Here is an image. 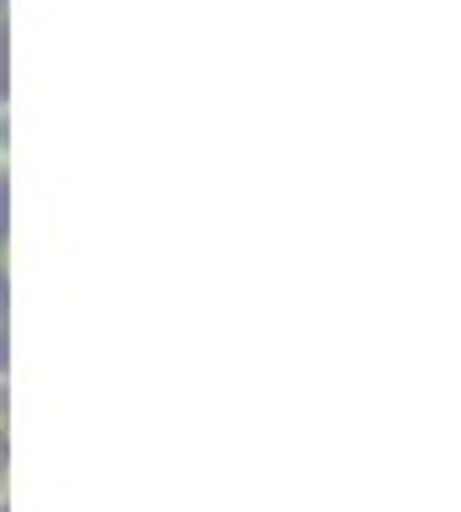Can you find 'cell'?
I'll list each match as a JSON object with an SVG mask.
<instances>
[{"instance_id":"1","label":"cell","mask_w":461,"mask_h":512,"mask_svg":"<svg viewBox=\"0 0 461 512\" xmlns=\"http://www.w3.org/2000/svg\"><path fill=\"white\" fill-rule=\"evenodd\" d=\"M6 425H11V384L0 374V436H6Z\"/></svg>"},{"instance_id":"2","label":"cell","mask_w":461,"mask_h":512,"mask_svg":"<svg viewBox=\"0 0 461 512\" xmlns=\"http://www.w3.org/2000/svg\"><path fill=\"white\" fill-rule=\"evenodd\" d=\"M0 507H6V461H0Z\"/></svg>"},{"instance_id":"3","label":"cell","mask_w":461,"mask_h":512,"mask_svg":"<svg viewBox=\"0 0 461 512\" xmlns=\"http://www.w3.org/2000/svg\"><path fill=\"white\" fill-rule=\"evenodd\" d=\"M0 180H6V144H0Z\"/></svg>"},{"instance_id":"4","label":"cell","mask_w":461,"mask_h":512,"mask_svg":"<svg viewBox=\"0 0 461 512\" xmlns=\"http://www.w3.org/2000/svg\"><path fill=\"white\" fill-rule=\"evenodd\" d=\"M0 21H6V0H0Z\"/></svg>"}]
</instances>
